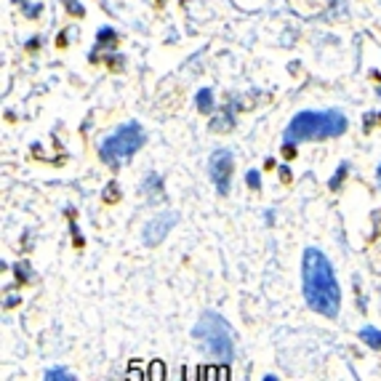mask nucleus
I'll return each mask as SVG.
<instances>
[{
    "label": "nucleus",
    "instance_id": "nucleus-18",
    "mask_svg": "<svg viewBox=\"0 0 381 381\" xmlns=\"http://www.w3.org/2000/svg\"><path fill=\"white\" fill-rule=\"evenodd\" d=\"M376 182H379V189H381V163H379V168H376Z\"/></svg>",
    "mask_w": 381,
    "mask_h": 381
},
{
    "label": "nucleus",
    "instance_id": "nucleus-13",
    "mask_svg": "<svg viewBox=\"0 0 381 381\" xmlns=\"http://www.w3.org/2000/svg\"><path fill=\"white\" fill-rule=\"evenodd\" d=\"M67 11L69 13H78V16H83V6H80L78 0H65Z\"/></svg>",
    "mask_w": 381,
    "mask_h": 381
},
{
    "label": "nucleus",
    "instance_id": "nucleus-15",
    "mask_svg": "<svg viewBox=\"0 0 381 381\" xmlns=\"http://www.w3.org/2000/svg\"><path fill=\"white\" fill-rule=\"evenodd\" d=\"M248 187L250 189H259L262 182H259V171H248Z\"/></svg>",
    "mask_w": 381,
    "mask_h": 381
},
{
    "label": "nucleus",
    "instance_id": "nucleus-9",
    "mask_svg": "<svg viewBox=\"0 0 381 381\" xmlns=\"http://www.w3.org/2000/svg\"><path fill=\"white\" fill-rule=\"evenodd\" d=\"M105 46H118V35H115L109 27H102V32H99V38H96L93 51H105Z\"/></svg>",
    "mask_w": 381,
    "mask_h": 381
},
{
    "label": "nucleus",
    "instance_id": "nucleus-5",
    "mask_svg": "<svg viewBox=\"0 0 381 381\" xmlns=\"http://www.w3.org/2000/svg\"><path fill=\"white\" fill-rule=\"evenodd\" d=\"M232 171H235V160L229 149H213V155L208 158V176L216 192L222 197L229 195V187H232Z\"/></svg>",
    "mask_w": 381,
    "mask_h": 381
},
{
    "label": "nucleus",
    "instance_id": "nucleus-1",
    "mask_svg": "<svg viewBox=\"0 0 381 381\" xmlns=\"http://www.w3.org/2000/svg\"><path fill=\"white\" fill-rule=\"evenodd\" d=\"M302 286L307 307L323 317L339 315L342 307V288L333 272V264L320 248L309 246L302 256Z\"/></svg>",
    "mask_w": 381,
    "mask_h": 381
},
{
    "label": "nucleus",
    "instance_id": "nucleus-10",
    "mask_svg": "<svg viewBox=\"0 0 381 381\" xmlns=\"http://www.w3.org/2000/svg\"><path fill=\"white\" fill-rule=\"evenodd\" d=\"M145 192L149 197H158L160 192H163V179H160L158 173H149L145 179Z\"/></svg>",
    "mask_w": 381,
    "mask_h": 381
},
{
    "label": "nucleus",
    "instance_id": "nucleus-16",
    "mask_svg": "<svg viewBox=\"0 0 381 381\" xmlns=\"http://www.w3.org/2000/svg\"><path fill=\"white\" fill-rule=\"evenodd\" d=\"M115 192H120V189H118L115 185L107 187V192H105V200H107V203H115Z\"/></svg>",
    "mask_w": 381,
    "mask_h": 381
},
{
    "label": "nucleus",
    "instance_id": "nucleus-12",
    "mask_svg": "<svg viewBox=\"0 0 381 381\" xmlns=\"http://www.w3.org/2000/svg\"><path fill=\"white\" fill-rule=\"evenodd\" d=\"M46 379H62V381H72L75 373H67L65 368H48L46 370Z\"/></svg>",
    "mask_w": 381,
    "mask_h": 381
},
{
    "label": "nucleus",
    "instance_id": "nucleus-2",
    "mask_svg": "<svg viewBox=\"0 0 381 381\" xmlns=\"http://www.w3.org/2000/svg\"><path fill=\"white\" fill-rule=\"evenodd\" d=\"M349 128V120L339 109H304L299 115H293V120L286 128V142L299 145V142H320V139H336L344 136Z\"/></svg>",
    "mask_w": 381,
    "mask_h": 381
},
{
    "label": "nucleus",
    "instance_id": "nucleus-8",
    "mask_svg": "<svg viewBox=\"0 0 381 381\" xmlns=\"http://www.w3.org/2000/svg\"><path fill=\"white\" fill-rule=\"evenodd\" d=\"M195 105L203 115H210V112H213V91H210V88H200V91H197Z\"/></svg>",
    "mask_w": 381,
    "mask_h": 381
},
{
    "label": "nucleus",
    "instance_id": "nucleus-14",
    "mask_svg": "<svg viewBox=\"0 0 381 381\" xmlns=\"http://www.w3.org/2000/svg\"><path fill=\"white\" fill-rule=\"evenodd\" d=\"M149 368H152V373H149V379H163V376H166V373H163V363H152V366H149Z\"/></svg>",
    "mask_w": 381,
    "mask_h": 381
},
{
    "label": "nucleus",
    "instance_id": "nucleus-11",
    "mask_svg": "<svg viewBox=\"0 0 381 381\" xmlns=\"http://www.w3.org/2000/svg\"><path fill=\"white\" fill-rule=\"evenodd\" d=\"M347 171H349V163H342L339 171L333 173V179H330V189H342V182H344V176H347Z\"/></svg>",
    "mask_w": 381,
    "mask_h": 381
},
{
    "label": "nucleus",
    "instance_id": "nucleus-7",
    "mask_svg": "<svg viewBox=\"0 0 381 381\" xmlns=\"http://www.w3.org/2000/svg\"><path fill=\"white\" fill-rule=\"evenodd\" d=\"M360 342L368 344L370 349H379L381 352V330L368 326V328H360Z\"/></svg>",
    "mask_w": 381,
    "mask_h": 381
},
{
    "label": "nucleus",
    "instance_id": "nucleus-4",
    "mask_svg": "<svg viewBox=\"0 0 381 381\" xmlns=\"http://www.w3.org/2000/svg\"><path fill=\"white\" fill-rule=\"evenodd\" d=\"M195 339L206 344V349H208V352H213V355L227 360V363L235 357V342H232L229 323H227L222 315L210 312V309L208 312H203V317L197 320Z\"/></svg>",
    "mask_w": 381,
    "mask_h": 381
},
{
    "label": "nucleus",
    "instance_id": "nucleus-3",
    "mask_svg": "<svg viewBox=\"0 0 381 381\" xmlns=\"http://www.w3.org/2000/svg\"><path fill=\"white\" fill-rule=\"evenodd\" d=\"M147 136L145 128L136 123V120H128L123 123L118 131H112L109 136L102 139L99 145V158L102 163H107L109 168H120L123 160H128L131 155H136L142 147H145Z\"/></svg>",
    "mask_w": 381,
    "mask_h": 381
},
{
    "label": "nucleus",
    "instance_id": "nucleus-6",
    "mask_svg": "<svg viewBox=\"0 0 381 381\" xmlns=\"http://www.w3.org/2000/svg\"><path fill=\"white\" fill-rule=\"evenodd\" d=\"M176 222H179V213H176V210H163L160 216L149 219V222L145 224V229H142L145 246H158V243H163L166 235L176 227Z\"/></svg>",
    "mask_w": 381,
    "mask_h": 381
},
{
    "label": "nucleus",
    "instance_id": "nucleus-17",
    "mask_svg": "<svg viewBox=\"0 0 381 381\" xmlns=\"http://www.w3.org/2000/svg\"><path fill=\"white\" fill-rule=\"evenodd\" d=\"M280 176H283V182H288V179H290V171H288V168H280Z\"/></svg>",
    "mask_w": 381,
    "mask_h": 381
}]
</instances>
